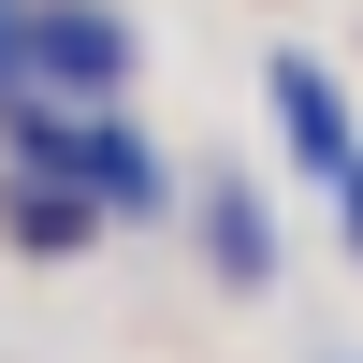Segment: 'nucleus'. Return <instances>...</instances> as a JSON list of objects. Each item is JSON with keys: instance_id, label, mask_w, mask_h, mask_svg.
I'll list each match as a JSON object with an SVG mask.
<instances>
[{"instance_id": "f257e3e1", "label": "nucleus", "mask_w": 363, "mask_h": 363, "mask_svg": "<svg viewBox=\"0 0 363 363\" xmlns=\"http://www.w3.org/2000/svg\"><path fill=\"white\" fill-rule=\"evenodd\" d=\"M29 87L44 102H116L131 87V15L116 0H29Z\"/></svg>"}, {"instance_id": "f03ea898", "label": "nucleus", "mask_w": 363, "mask_h": 363, "mask_svg": "<svg viewBox=\"0 0 363 363\" xmlns=\"http://www.w3.org/2000/svg\"><path fill=\"white\" fill-rule=\"evenodd\" d=\"M262 102H277V145H291V160L320 174V189H349V174H363V131H349V87L320 73V58H277V73H262Z\"/></svg>"}, {"instance_id": "7ed1b4c3", "label": "nucleus", "mask_w": 363, "mask_h": 363, "mask_svg": "<svg viewBox=\"0 0 363 363\" xmlns=\"http://www.w3.org/2000/svg\"><path fill=\"white\" fill-rule=\"evenodd\" d=\"M0 233H15L29 262H73L87 233H102V203H87V189H58V174H0Z\"/></svg>"}, {"instance_id": "20e7f679", "label": "nucleus", "mask_w": 363, "mask_h": 363, "mask_svg": "<svg viewBox=\"0 0 363 363\" xmlns=\"http://www.w3.org/2000/svg\"><path fill=\"white\" fill-rule=\"evenodd\" d=\"M87 203H102V218H160V145L116 102H102V131H87Z\"/></svg>"}, {"instance_id": "39448f33", "label": "nucleus", "mask_w": 363, "mask_h": 363, "mask_svg": "<svg viewBox=\"0 0 363 363\" xmlns=\"http://www.w3.org/2000/svg\"><path fill=\"white\" fill-rule=\"evenodd\" d=\"M203 262H218L233 291H262V277H277V218H262V189H247V174H218V189H203Z\"/></svg>"}, {"instance_id": "423d86ee", "label": "nucleus", "mask_w": 363, "mask_h": 363, "mask_svg": "<svg viewBox=\"0 0 363 363\" xmlns=\"http://www.w3.org/2000/svg\"><path fill=\"white\" fill-rule=\"evenodd\" d=\"M0 87H29V0H0Z\"/></svg>"}, {"instance_id": "0eeeda50", "label": "nucleus", "mask_w": 363, "mask_h": 363, "mask_svg": "<svg viewBox=\"0 0 363 363\" xmlns=\"http://www.w3.org/2000/svg\"><path fill=\"white\" fill-rule=\"evenodd\" d=\"M335 203H349V247H363V174H349V189H335Z\"/></svg>"}]
</instances>
